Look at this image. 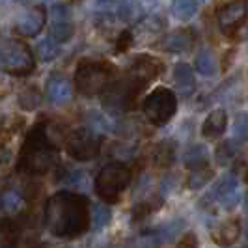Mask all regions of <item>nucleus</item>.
Here are the masks:
<instances>
[{
	"label": "nucleus",
	"instance_id": "nucleus-28",
	"mask_svg": "<svg viewBox=\"0 0 248 248\" xmlns=\"http://www.w3.org/2000/svg\"><path fill=\"white\" fill-rule=\"evenodd\" d=\"M138 30L144 32V34H149V36H157L159 32L164 30V19L159 17V15H151V17H146V19H140L138 21Z\"/></svg>",
	"mask_w": 248,
	"mask_h": 248
},
{
	"label": "nucleus",
	"instance_id": "nucleus-10",
	"mask_svg": "<svg viewBox=\"0 0 248 248\" xmlns=\"http://www.w3.org/2000/svg\"><path fill=\"white\" fill-rule=\"evenodd\" d=\"M45 21H47L45 8L43 6H30L26 12H23L17 17L13 30L21 37H36L43 30Z\"/></svg>",
	"mask_w": 248,
	"mask_h": 248
},
{
	"label": "nucleus",
	"instance_id": "nucleus-15",
	"mask_svg": "<svg viewBox=\"0 0 248 248\" xmlns=\"http://www.w3.org/2000/svg\"><path fill=\"white\" fill-rule=\"evenodd\" d=\"M241 233V224L235 218H230V220H224L222 224H218L215 230H213V241L218 245V247H230L233 245Z\"/></svg>",
	"mask_w": 248,
	"mask_h": 248
},
{
	"label": "nucleus",
	"instance_id": "nucleus-30",
	"mask_svg": "<svg viewBox=\"0 0 248 248\" xmlns=\"http://www.w3.org/2000/svg\"><path fill=\"white\" fill-rule=\"evenodd\" d=\"M88 122H90V127L93 129V131H103V133H110L112 131V124L110 120L105 116V114H101V112H88Z\"/></svg>",
	"mask_w": 248,
	"mask_h": 248
},
{
	"label": "nucleus",
	"instance_id": "nucleus-25",
	"mask_svg": "<svg viewBox=\"0 0 248 248\" xmlns=\"http://www.w3.org/2000/svg\"><path fill=\"white\" fill-rule=\"evenodd\" d=\"M213 168L207 164V166H202V168H194L190 170V175H188V188L190 190H198L202 186H205L209 181L213 179Z\"/></svg>",
	"mask_w": 248,
	"mask_h": 248
},
{
	"label": "nucleus",
	"instance_id": "nucleus-6",
	"mask_svg": "<svg viewBox=\"0 0 248 248\" xmlns=\"http://www.w3.org/2000/svg\"><path fill=\"white\" fill-rule=\"evenodd\" d=\"M142 90L144 88L140 86L138 82H135L131 77L122 78V80H112L110 84L101 92L103 107L112 116L124 114V112L133 108L138 92H142Z\"/></svg>",
	"mask_w": 248,
	"mask_h": 248
},
{
	"label": "nucleus",
	"instance_id": "nucleus-18",
	"mask_svg": "<svg viewBox=\"0 0 248 248\" xmlns=\"http://www.w3.org/2000/svg\"><path fill=\"white\" fill-rule=\"evenodd\" d=\"M175 140H162L159 142L155 149H153V164L159 166V168H168L172 166L175 161Z\"/></svg>",
	"mask_w": 248,
	"mask_h": 248
},
{
	"label": "nucleus",
	"instance_id": "nucleus-34",
	"mask_svg": "<svg viewBox=\"0 0 248 248\" xmlns=\"http://www.w3.org/2000/svg\"><path fill=\"white\" fill-rule=\"evenodd\" d=\"M12 166H13V153H12V149L0 146V175L8 174Z\"/></svg>",
	"mask_w": 248,
	"mask_h": 248
},
{
	"label": "nucleus",
	"instance_id": "nucleus-9",
	"mask_svg": "<svg viewBox=\"0 0 248 248\" xmlns=\"http://www.w3.org/2000/svg\"><path fill=\"white\" fill-rule=\"evenodd\" d=\"M248 17V4L247 0H235L222 6L218 10V28L222 30L226 36H233L241 26L245 25Z\"/></svg>",
	"mask_w": 248,
	"mask_h": 248
},
{
	"label": "nucleus",
	"instance_id": "nucleus-31",
	"mask_svg": "<svg viewBox=\"0 0 248 248\" xmlns=\"http://www.w3.org/2000/svg\"><path fill=\"white\" fill-rule=\"evenodd\" d=\"M39 101H41V95L37 93L34 88H26L25 92H21V95H19V105L25 110H34L39 105Z\"/></svg>",
	"mask_w": 248,
	"mask_h": 248
},
{
	"label": "nucleus",
	"instance_id": "nucleus-41",
	"mask_svg": "<svg viewBox=\"0 0 248 248\" xmlns=\"http://www.w3.org/2000/svg\"><path fill=\"white\" fill-rule=\"evenodd\" d=\"M247 181H248V175H247Z\"/></svg>",
	"mask_w": 248,
	"mask_h": 248
},
{
	"label": "nucleus",
	"instance_id": "nucleus-40",
	"mask_svg": "<svg viewBox=\"0 0 248 248\" xmlns=\"http://www.w3.org/2000/svg\"><path fill=\"white\" fill-rule=\"evenodd\" d=\"M247 237H248V230H247Z\"/></svg>",
	"mask_w": 248,
	"mask_h": 248
},
{
	"label": "nucleus",
	"instance_id": "nucleus-35",
	"mask_svg": "<svg viewBox=\"0 0 248 248\" xmlns=\"http://www.w3.org/2000/svg\"><path fill=\"white\" fill-rule=\"evenodd\" d=\"M50 19L58 21V19H71V10L65 4H56L50 8Z\"/></svg>",
	"mask_w": 248,
	"mask_h": 248
},
{
	"label": "nucleus",
	"instance_id": "nucleus-5",
	"mask_svg": "<svg viewBox=\"0 0 248 248\" xmlns=\"http://www.w3.org/2000/svg\"><path fill=\"white\" fill-rule=\"evenodd\" d=\"M131 183V170L122 162H110L95 177V192L105 203H116Z\"/></svg>",
	"mask_w": 248,
	"mask_h": 248
},
{
	"label": "nucleus",
	"instance_id": "nucleus-20",
	"mask_svg": "<svg viewBox=\"0 0 248 248\" xmlns=\"http://www.w3.org/2000/svg\"><path fill=\"white\" fill-rule=\"evenodd\" d=\"M144 17V6L138 0H122L118 6V19L124 23H138Z\"/></svg>",
	"mask_w": 248,
	"mask_h": 248
},
{
	"label": "nucleus",
	"instance_id": "nucleus-14",
	"mask_svg": "<svg viewBox=\"0 0 248 248\" xmlns=\"http://www.w3.org/2000/svg\"><path fill=\"white\" fill-rule=\"evenodd\" d=\"M226 127H228V114L224 108H217L205 118V122L202 125V135L209 140H215L226 133Z\"/></svg>",
	"mask_w": 248,
	"mask_h": 248
},
{
	"label": "nucleus",
	"instance_id": "nucleus-26",
	"mask_svg": "<svg viewBox=\"0 0 248 248\" xmlns=\"http://www.w3.org/2000/svg\"><path fill=\"white\" fill-rule=\"evenodd\" d=\"M196 69L200 75L203 77H213L217 73V63H215V56L209 49H202L196 56Z\"/></svg>",
	"mask_w": 248,
	"mask_h": 248
},
{
	"label": "nucleus",
	"instance_id": "nucleus-19",
	"mask_svg": "<svg viewBox=\"0 0 248 248\" xmlns=\"http://www.w3.org/2000/svg\"><path fill=\"white\" fill-rule=\"evenodd\" d=\"M192 34L190 30H175L164 39V50L170 52H185L192 47Z\"/></svg>",
	"mask_w": 248,
	"mask_h": 248
},
{
	"label": "nucleus",
	"instance_id": "nucleus-23",
	"mask_svg": "<svg viewBox=\"0 0 248 248\" xmlns=\"http://www.w3.org/2000/svg\"><path fill=\"white\" fill-rule=\"evenodd\" d=\"M185 164L186 168L194 170V168H202L209 164V151L202 144H194L185 151Z\"/></svg>",
	"mask_w": 248,
	"mask_h": 248
},
{
	"label": "nucleus",
	"instance_id": "nucleus-22",
	"mask_svg": "<svg viewBox=\"0 0 248 248\" xmlns=\"http://www.w3.org/2000/svg\"><path fill=\"white\" fill-rule=\"evenodd\" d=\"M112 211L107 203H92L90 205V226L99 232L103 228H107L110 224Z\"/></svg>",
	"mask_w": 248,
	"mask_h": 248
},
{
	"label": "nucleus",
	"instance_id": "nucleus-12",
	"mask_svg": "<svg viewBox=\"0 0 248 248\" xmlns=\"http://www.w3.org/2000/svg\"><path fill=\"white\" fill-rule=\"evenodd\" d=\"M45 97L54 107H63L73 99V86L63 75H52L45 86Z\"/></svg>",
	"mask_w": 248,
	"mask_h": 248
},
{
	"label": "nucleus",
	"instance_id": "nucleus-13",
	"mask_svg": "<svg viewBox=\"0 0 248 248\" xmlns=\"http://www.w3.org/2000/svg\"><path fill=\"white\" fill-rule=\"evenodd\" d=\"M213 196L222 203V207H226V209H233L237 203H239V200H241L239 181H237L235 175L233 174L224 175L222 179L217 183V186H215Z\"/></svg>",
	"mask_w": 248,
	"mask_h": 248
},
{
	"label": "nucleus",
	"instance_id": "nucleus-38",
	"mask_svg": "<svg viewBox=\"0 0 248 248\" xmlns=\"http://www.w3.org/2000/svg\"><path fill=\"white\" fill-rule=\"evenodd\" d=\"M17 2L19 4H25V6H43L49 0H17Z\"/></svg>",
	"mask_w": 248,
	"mask_h": 248
},
{
	"label": "nucleus",
	"instance_id": "nucleus-42",
	"mask_svg": "<svg viewBox=\"0 0 248 248\" xmlns=\"http://www.w3.org/2000/svg\"><path fill=\"white\" fill-rule=\"evenodd\" d=\"M247 248H248V247H247Z\"/></svg>",
	"mask_w": 248,
	"mask_h": 248
},
{
	"label": "nucleus",
	"instance_id": "nucleus-37",
	"mask_svg": "<svg viewBox=\"0 0 248 248\" xmlns=\"http://www.w3.org/2000/svg\"><path fill=\"white\" fill-rule=\"evenodd\" d=\"M177 248H198V239L194 233H185V237L179 241Z\"/></svg>",
	"mask_w": 248,
	"mask_h": 248
},
{
	"label": "nucleus",
	"instance_id": "nucleus-21",
	"mask_svg": "<svg viewBox=\"0 0 248 248\" xmlns=\"http://www.w3.org/2000/svg\"><path fill=\"white\" fill-rule=\"evenodd\" d=\"M75 34V25L71 19H58V21H52L49 28V37L54 39L58 45L60 43H67Z\"/></svg>",
	"mask_w": 248,
	"mask_h": 248
},
{
	"label": "nucleus",
	"instance_id": "nucleus-4",
	"mask_svg": "<svg viewBox=\"0 0 248 248\" xmlns=\"http://www.w3.org/2000/svg\"><path fill=\"white\" fill-rule=\"evenodd\" d=\"M0 69L15 77L34 73L36 60L30 47L23 39H2L0 41Z\"/></svg>",
	"mask_w": 248,
	"mask_h": 248
},
{
	"label": "nucleus",
	"instance_id": "nucleus-36",
	"mask_svg": "<svg viewBox=\"0 0 248 248\" xmlns=\"http://www.w3.org/2000/svg\"><path fill=\"white\" fill-rule=\"evenodd\" d=\"M131 43H133V34L129 32V30H125L120 34V39H118V50L122 52V50H127L131 47Z\"/></svg>",
	"mask_w": 248,
	"mask_h": 248
},
{
	"label": "nucleus",
	"instance_id": "nucleus-39",
	"mask_svg": "<svg viewBox=\"0 0 248 248\" xmlns=\"http://www.w3.org/2000/svg\"><path fill=\"white\" fill-rule=\"evenodd\" d=\"M245 205H247V211H248V194H247V198H245Z\"/></svg>",
	"mask_w": 248,
	"mask_h": 248
},
{
	"label": "nucleus",
	"instance_id": "nucleus-29",
	"mask_svg": "<svg viewBox=\"0 0 248 248\" xmlns=\"http://www.w3.org/2000/svg\"><path fill=\"white\" fill-rule=\"evenodd\" d=\"M233 140L237 142H248V114L241 112L237 114L233 122Z\"/></svg>",
	"mask_w": 248,
	"mask_h": 248
},
{
	"label": "nucleus",
	"instance_id": "nucleus-2",
	"mask_svg": "<svg viewBox=\"0 0 248 248\" xmlns=\"http://www.w3.org/2000/svg\"><path fill=\"white\" fill-rule=\"evenodd\" d=\"M58 162V146L49 137L43 124L34 125L26 135L19 153L17 170L28 175H41L50 172Z\"/></svg>",
	"mask_w": 248,
	"mask_h": 248
},
{
	"label": "nucleus",
	"instance_id": "nucleus-7",
	"mask_svg": "<svg viewBox=\"0 0 248 248\" xmlns=\"http://www.w3.org/2000/svg\"><path fill=\"white\" fill-rule=\"evenodd\" d=\"M142 110L146 114L148 122L155 127L166 125L177 112V99L175 93L168 88H155L148 97L144 99Z\"/></svg>",
	"mask_w": 248,
	"mask_h": 248
},
{
	"label": "nucleus",
	"instance_id": "nucleus-8",
	"mask_svg": "<svg viewBox=\"0 0 248 248\" xmlns=\"http://www.w3.org/2000/svg\"><path fill=\"white\" fill-rule=\"evenodd\" d=\"M67 155L75 161H93L101 153V137L92 127H78L65 138Z\"/></svg>",
	"mask_w": 248,
	"mask_h": 248
},
{
	"label": "nucleus",
	"instance_id": "nucleus-33",
	"mask_svg": "<svg viewBox=\"0 0 248 248\" xmlns=\"http://www.w3.org/2000/svg\"><path fill=\"white\" fill-rule=\"evenodd\" d=\"M161 243L159 233H144V235L137 237L129 248H157V245Z\"/></svg>",
	"mask_w": 248,
	"mask_h": 248
},
{
	"label": "nucleus",
	"instance_id": "nucleus-17",
	"mask_svg": "<svg viewBox=\"0 0 248 248\" xmlns=\"http://www.w3.org/2000/svg\"><path fill=\"white\" fill-rule=\"evenodd\" d=\"M174 80L177 90L183 95H190L196 90V78H194V71L190 69L188 63H177L174 69Z\"/></svg>",
	"mask_w": 248,
	"mask_h": 248
},
{
	"label": "nucleus",
	"instance_id": "nucleus-24",
	"mask_svg": "<svg viewBox=\"0 0 248 248\" xmlns=\"http://www.w3.org/2000/svg\"><path fill=\"white\" fill-rule=\"evenodd\" d=\"M196 12H198L196 0H172V15L181 23L190 21L196 15Z\"/></svg>",
	"mask_w": 248,
	"mask_h": 248
},
{
	"label": "nucleus",
	"instance_id": "nucleus-32",
	"mask_svg": "<svg viewBox=\"0 0 248 248\" xmlns=\"http://www.w3.org/2000/svg\"><path fill=\"white\" fill-rule=\"evenodd\" d=\"M237 155V140H226L220 144V148L217 151V157L220 164H228Z\"/></svg>",
	"mask_w": 248,
	"mask_h": 248
},
{
	"label": "nucleus",
	"instance_id": "nucleus-3",
	"mask_svg": "<svg viewBox=\"0 0 248 248\" xmlns=\"http://www.w3.org/2000/svg\"><path fill=\"white\" fill-rule=\"evenodd\" d=\"M116 67L105 60H82L75 71V88L78 93L93 97L99 95L114 80Z\"/></svg>",
	"mask_w": 248,
	"mask_h": 248
},
{
	"label": "nucleus",
	"instance_id": "nucleus-1",
	"mask_svg": "<svg viewBox=\"0 0 248 248\" xmlns=\"http://www.w3.org/2000/svg\"><path fill=\"white\" fill-rule=\"evenodd\" d=\"M43 224L54 237L73 239L90 230V202L71 190L52 194L43 209Z\"/></svg>",
	"mask_w": 248,
	"mask_h": 248
},
{
	"label": "nucleus",
	"instance_id": "nucleus-11",
	"mask_svg": "<svg viewBox=\"0 0 248 248\" xmlns=\"http://www.w3.org/2000/svg\"><path fill=\"white\" fill-rule=\"evenodd\" d=\"M162 67L164 65H162V62L159 58L149 56V54H140L137 60L133 62V65H131L129 77L144 88L146 84H149L151 80H155L162 73Z\"/></svg>",
	"mask_w": 248,
	"mask_h": 248
},
{
	"label": "nucleus",
	"instance_id": "nucleus-27",
	"mask_svg": "<svg viewBox=\"0 0 248 248\" xmlns=\"http://www.w3.org/2000/svg\"><path fill=\"white\" fill-rule=\"evenodd\" d=\"M37 56H39V60L41 62H52L58 54H60V45L54 41V39H41L39 43H37Z\"/></svg>",
	"mask_w": 248,
	"mask_h": 248
},
{
	"label": "nucleus",
	"instance_id": "nucleus-16",
	"mask_svg": "<svg viewBox=\"0 0 248 248\" xmlns=\"http://www.w3.org/2000/svg\"><path fill=\"white\" fill-rule=\"evenodd\" d=\"M26 200L21 194V190L17 188H4L0 190V211L8 217L13 215H19V213L25 209Z\"/></svg>",
	"mask_w": 248,
	"mask_h": 248
}]
</instances>
